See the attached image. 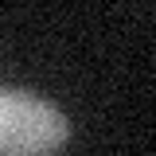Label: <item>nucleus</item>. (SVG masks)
I'll list each match as a JSON object with an SVG mask.
<instances>
[{"mask_svg":"<svg viewBox=\"0 0 156 156\" xmlns=\"http://www.w3.org/2000/svg\"><path fill=\"white\" fill-rule=\"evenodd\" d=\"M70 136V121L55 101L0 86V156H55Z\"/></svg>","mask_w":156,"mask_h":156,"instance_id":"obj_1","label":"nucleus"}]
</instances>
